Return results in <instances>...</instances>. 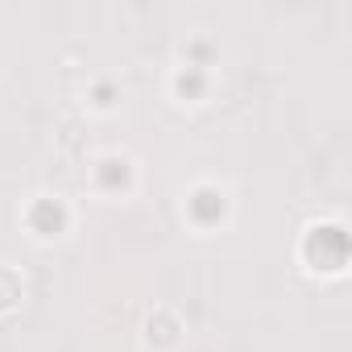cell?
<instances>
[{
  "instance_id": "obj_1",
  "label": "cell",
  "mask_w": 352,
  "mask_h": 352,
  "mask_svg": "<svg viewBox=\"0 0 352 352\" xmlns=\"http://www.w3.org/2000/svg\"><path fill=\"white\" fill-rule=\"evenodd\" d=\"M17 298H21V282L9 270H0V307H13Z\"/></svg>"
}]
</instances>
